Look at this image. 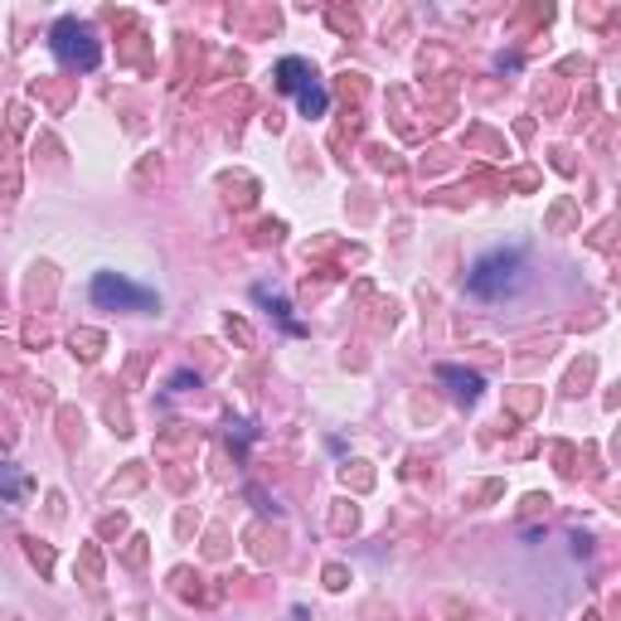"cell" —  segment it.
Wrapping results in <instances>:
<instances>
[{"mask_svg": "<svg viewBox=\"0 0 621 621\" xmlns=\"http://www.w3.org/2000/svg\"><path fill=\"white\" fill-rule=\"evenodd\" d=\"M0 491H5V495H20V491H25V476H15L10 467H0Z\"/></svg>", "mask_w": 621, "mask_h": 621, "instance_id": "obj_6", "label": "cell"}, {"mask_svg": "<svg viewBox=\"0 0 621 621\" xmlns=\"http://www.w3.org/2000/svg\"><path fill=\"white\" fill-rule=\"evenodd\" d=\"M525 277H529L525 253H519V248H495V253H485L481 263L471 267L467 287H471V297H481V301H505L525 287Z\"/></svg>", "mask_w": 621, "mask_h": 621, "instance_id": "obj_1", "label": "cell"}, {"mask_svg": "<svg viewBox=\"0 0 621 621\" xmlns=\"http://www.w3.org/2000/svg\"><path fill=\"white\" fill-rule=\"evenodd\" d=\"M277 88H281V93H297L307 117H321V112H325V88L315 83V73H311L307 59H281L277 64Z\"/></svg>", "mask_w": 621, "mask_h": 621, "instance_id": "obj_3", "label": "cell"}, {"mask_svg": "<svg viewBox=\"0 0 621 621\" xmlns=\"http://www.w3.org/2000/svg\"><path fill=\"white\" fill-rule=\"evenodd\" d=\"M437 379L457 383L461 399H476V393H481V379H476V375H467V369H457V365H442V369H437Z\"/></svg>", "mask_w": 621, "mask_h": 621, "instance_id": "obj_5", "label": "cell"}, {"mask_svg": "<svg viewBox=\"0 0 621 621\" xmlns=\"http://www.w3.org/2000/svg\"><path fill=\"white\" fill-rule=\"evenodd\" d=\"M93 301L107 311H156L161 301H156V291L137 287V281L117 277V273H97L93 277Z\"/></svg>", "mask_w": 621, "mask_h": 621, "instance_id": "obj_2", "label": "cell"}, {"mask_svg": "<svg viewBox=\"0 0 621 621\" xmlns=\"http://www.w3.org/2000/svg\"><path fill=\"white\" fill-rule=\"evenodd\" d=\"M54 54H59L64 64H83V69L97 64V44L78 20H59V25H54Z\"/></svg>", "mask_w": 621, "mask_h": 621, "instance_id": "obj_4", "label": "cell"}]
</instances>
